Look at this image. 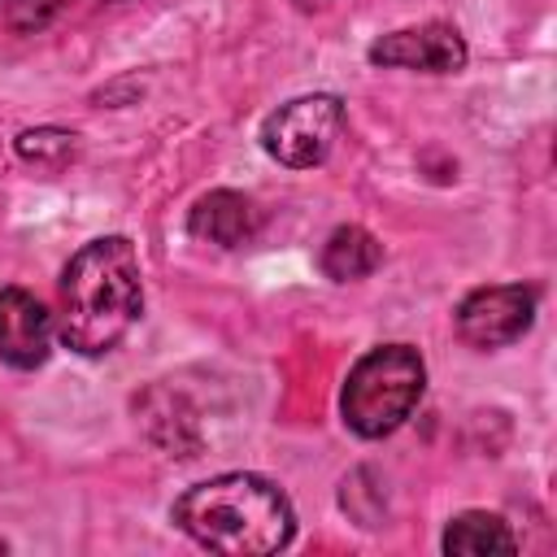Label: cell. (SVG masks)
Masks as SVG:
<instances>
[{
	"instance_id": "3",
	"label": "cell",
	"mask_w": 557,
	"mask_h": 557,
	"mask_svg": "<svg viewBox=\"0 0 557 557\" xmlns=\"http://www.w3.org/2000/svg\"><path fill=\"white\" fill-rule=\"evenodd\" d=\"M426 392V361L413 344H379L357 357L339 392L344 426L361 440H383L409 422Z\"/></svg>"
},
{
	"instance_id": "5",
	"label": "cell",
	"mask_w": 557,
	"mask_h": 557,
	"mask_svg": "<svg viewBox=\"0 0 557 557\" xmlns=\"http://www.w3.org/2000/svg\"><path fill=\"white\" fill-rule=\"evenodd\" d=\"M531 322H535V287H527V283L474 287L457 305V335L483 352L522 339L531 331Z\"/></svg>"
},
{
	"instance_id": "13",
	"label": "cell",
	"mask_w": 557,
	"mask_h": 557,
	"mask_svg": "<svg viewBox=\"0 0 557 557\" xmlns=\"http://www.w3.org/2000/svg\"><path fill=\"white\" fill-rule=\"evenodd\" d=\"M335 0H296V9L300 13H322V9H331Z\"/></svg>"
},
{
	"instance_id": "1",
	"label": "cell",
	"mask_w": 557,
	"mask_h": 557,
	"mask_svg": "<svg viewBox=\"0 0 557 557\" xmlns=\"http://www.w3.org/2000/svg\"><path fill=\"white\" fill-rule=\"evenodd\" d=\"M144 309L139 252L126 235L87 239L61 270V344L78 357L113 352Z\"/></svg>"
},
{
	"instance_id": "10",
	"label": "cell",
	"mask_w": 557,
	"mask_h": 557,
	"mask_svg": "<svg viewBox=\"0 0 557 557\" xmlns=\"http://www.w3.org/2000/svg\"><path fill=\"white\" fill-rule=\"evenodd\" d=\"M444 553L461 557H483V553H518V535L500 513L487 509H466L444 527Z\"/></svg>"
},
{
	"instance_id": "4",
	"label": "cell",
	"mask_w": 557,
	"mask_h": 557,
	"mask_svg": "<svg viewBox=\"0 0 557 557\" xmlns=\"http://www.w3.org/2000/svg\"><path fill=\"white\" fill-rule=\"evenodd\" d=\"M344 131V100L331 91L296 96L261 122V148L287 170H313L331 157Z\"/></svg>"
},
{
	"instance_id": "8",
	"label": "cell",
	"mask_w": 557,
	"mask_h": 557,
	"mask_svg": "<svg viewBox=\"0 0 557 557\" xmlns=\"http://www.w3.org/2000/svg\"><path fill=\"white\" fill-rule=\"evenodd\" d=\"M261 231V209L231 187L205 191L187 213V235L213 248H244Z\"/></svg>"
},
{
	"instance_id": "2",
	"label": "cell",
	"mask_w": 557,
	"mask_h": 557,
	"mask_svg": "<svg viewBox=\"0 0 557 557\" xmlns=\"http://www.w3.org/2000/svg\"><path fill=\"white\" fill-rule=\"evenodd\" d=\"M170 518L200 548L226 557H265L287 548L296 535V509L287 492L248 470L191 483L174 500Z\"/></svg>"
},
{
	"instance_id": "11",
	"label": "cell",
	"mask_w": 557,
	"mask_h": 557,
	"mask_svg": "<svg viewBox=\"0 0 557 557\" xmlns=\"http://www.w3.org/2000/svg\"><path fill=\"white\" fill-rule=\"evenodd\" d=\"M13 148H17V157H26L35 165H65L78 152V135L61 131V126H39V131H22Z\"/></svg>"
},
{
	"instance_id": "12",
	"label": "cell",
	"mask_w": 557,
	"mask_h": 557,
	"mask_svg": "<svg viewBox=\"0 0 557 557\" xmlns=\"http://www.w3.org/2000/svg\"><path fill=\"white\" fill-rule=\"evenodd\" d=\"M65 4H70V0H4V22H9V30H17V35H35V30H44L52 17H61Z\"/></svg>"
},
{
	"instance_id": "9",
	"label": "cell",
	"mask_w": 557,
	"mask_h": 557,
	"mask_svg": "<svg viewBox=\"0 0 557 557\" xmlns=\"http://www.w3.org/2000/svg\"><path fill=\"white\" fill-rule=\"evenodd\" d=\"M318 265L331 283H357V278H370L379 265H383V244L366 231V226H335L318 252Z\"/></svg>"
},
{
	"instance_id": "6",
	"label": "cell",
	"mask_w": 557,
	"mask_h": 557,
	"mask_svg": "<svg viewBox=\"0 0 557 557\" xmlns=\"http://www.w3.org/2000/svg\"><path fill=\"white\" fill-rule=\"evenodd\" d=\"M370 65L383 70H418V74H457L466 65V39L448 22H422L387 30L370 44Z\"/></svg>"
},
{
	"instance_id": "7",
	"label": "cell",
	"mask_w": 557,
	"mask_h": 557,
	"mask_svg": "<svg viewBox=\"0 0 557 557\" xmlns=\"http://www.w3.org/2000/svg\"><path fill=\"white\" fill-rule=\"evenodd\" d=\"M52 352V313L26 287H0V361L39 370Z\"/></svg>"
}]
</instances>
